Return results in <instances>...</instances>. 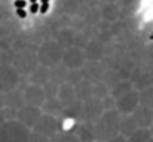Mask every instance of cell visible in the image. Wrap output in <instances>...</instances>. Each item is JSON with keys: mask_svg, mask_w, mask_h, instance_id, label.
Instances as JSON below:
<instances>
[{"mask_svg": "<svg viewBox=\"0 0 153 142\" xmlns=\"http://www.w3.org/2000/svg\"><path fill=\"white\" fill-rule=\"evenodd\" d=\"M120 113L116 110H107L102 113V116L94 123V133L95 141L107 142L111 138L119 135L120 127Z\"/></svg>", "mask_w": 153, "mask_h": 142, "instance_id": "cell-1", "label": "cell"}, {"mask_svg": "<svg viewBox=\"0 0 153 142\" xmlns=\"http://www.w3.org/2000/svg\"><path fill=\"white\" fill-rule=\"evenodd\" d=\"M31 130L18 120L4 121L0 126V142H30Z\"/></svg>", "mask_w": 153, "mask_h": 142, "instance_id": "cell-2", "label": "cell"}, {"mask_svg": "<svg viewBox=\"0 0 153 142\" xmlns=\"http://www.w3.org/2000/svg\"><path fill=\"white\" fill-rule=\"evenodd\" d=\"M33 132L51 139L52 136H55L59 132V118L48 116V114H42L37 123L34 124Z\"/></svg>", "mask_w": 153, "mask_h": 142, "instance_id": "cell-3", "label": "cell"}, {"mask_svg": "<svg viewBox=\"0 0 153 142\" xmlns=\"http://www.w3.org/2000/svg\"><path fill=\"white\" fill-rule=\"evenodd\" d=\"M140 105V96L135 89L129 90L128 93L119 96L117 99H114V110L119 111L120 114H132L134 110Z\"/></svg>", "mask_w": 153, "mask_h": 142, "instance_id": "cell-4", "label": "cell"}, {"mask_svg": "<svg viewBox=\"0 0 153 142\" xmlns=\"http://www.w3.org/2000/svg\"><path fill=\"white\" fill-rule=\"evenodd\" d=\"M105 111L102 99L98 98H91L88 101L83 102V111H82V120L88 121V123H95L100 117L102 116V113Z\"/></svg>", "mask_w": 153, "mask_h": 142, "instance_id": "cell-5", "label": "cell"}, {"mask_svg": "<svg viewBox=\"0 0 153 142\" xmlns=\"http://www.w3.org/2000/svg\"><path fill=\"white\" fill-rule=\"evenodd\" d=\"M42 110L37 108V107H31V105H24L21 110H18L16 113V120L24 124L25 127H28L30 130L34 127V124L37 123V120L40 118L42 116Z\"/></svg>", "mask_w": 153, "mask_h": 142, "instance_id": "cell-6", "label": "cell"}, {"mask_svg": "<svg viewBox=\"0 0 153 142\" xmlns=\"http://www.w3.org/2000/svg\"><path fill=\"white\" fill-rule=\"evenodd\" d=\"M24 95V101H25V105H31V107H37V108H42V105L45 104L46 101V95L42 86L39 85H28L25 88V90L22 92Z\"/></svg>", "mask_w": 153, "mask_h": 142, "instance_id": "cell-7", "label": "cell"}, {"mask_svg": "<svg viewBox=\"0 0 153 142\" xmlns=\"http://www.w3.org/2000/svg\"><path fill=\"white\" fill-rule=\"evenodd\" d=\"M131 116L138 127H150L153 124V110L149 107L138 105Z\"/></svg>", "mask_w": 153, "mask_h": 142, "instance_id": "cell-8", "label": "cell"}, {"mask_svg": "<svg viewBox=\"0 0 153 142\" xmlns=\"http://www.w3.org/2000/svg\"><path fill=\"white\" fill-rule=\"evenodd\" d=\"M56 99L62 104V107H68L71 105L73 102L77 101L76 98V92H74V86L68 85V83H62L59 88H58V93H56Z\"/></svg>", "mask_w": 153, "mask_h": 142, "instance_id": "cell-9", "label": "cell"}, {"mask_svg": "<svg viewBox=\"0 0 153 142\" xmlns=\"http://www.w3.org/2000/svg\"><path fill=\"white\" fill-rule=\"evenodd\" d=\"M56 47L52 46V45L43 46V50L40 52V56H39V58H40V62H42L45 67H52V65H55V64L59 61L61 53L58 52Z\"/></svg>", "mask_w": 153, "mask_h": 142, "instance_id": "cell-10", "label": "cell"}, {"mask_svg": "<svg viewBox=\"0 0 153 142\" xmlns=\"http://www.w3.org/2000/svg\"><path fill=\"white\" fill-rule=\"evenodd\" d=\"M74 92H76V98L82 102L94 98V82L89 80H80L76 86H74Z\"/></svg>", "mask_w": 153, "mask_h": 142, "instance_id": "cell-11", "label": "cell"}, {"mask_svg": "<svg viewBox=\"0 0 153 142\" xmlns=\"http://www.w3.org/2000/svg\"><path fill=\"white\" fill-rule=\"evenodd\" d=\"M24 105H25V101H24L22 92H18V90L12 89V90H9V92L4 93V107L18 111V110H21Z\"/></svg>", "mask_w": 153, "mask_h": 142, "instance_id": "cell-12", "label": "cell"}, {"mask_svg": "<svg viewBox=\"0 0 153 142\" xmlns=\"http://www.w3.org/2000/svg\"><path fill=\"white\" fill-rule=\"evenodd\" d=\"M40 110H42L43 114H48V116L56 117V118H59L64 113V107L56 98H46V101H45V104L42 105Z\"/></svg>", "mask_w": 153, "mask_h": 142, "instance_id": "cell-13", "label": "cell"}, {"mask_svg": "<svg viewBox=\"0 0 153 142\" xmlns=\"http://www.w3.org/2000/svg\"><path fill=\"white\" fill-rule=\"evenodd\" d=\"M64 65L65 67H68V68H71V70H77V68H80L82 65H83V62H85V56H83V53L82 52H79V50H74V49H70L65 55H64Z\"/></svg>", "mask_w": 153, "mask_h": 142, "instance_id": "cell-14", "label": "cell"}, {"mask_svg": "<svg viewBox=\"0 0 153 142\" xmlns=\"http://www.w3.org/2000/svg\"><path fill=\"white\" fill-rule=\"evenodd\" d=\"M80 142H92L95 141V133H94V124L83 121L76 127V133H74Z\"/></svg>", "mask_w": 153, "mask_h": 142, "instance_id": "cell-15", "label": "cell"}, {"mask_svg": "<svg viewBox=\"0 0 153 142\" xmlns=\"http://www.w3.org/2000/svg\"><path fill=\"white\" fill-rule=\"evenodd\" d=\"M137 129H138V126H137V123L134 121V118H132V116H131V114H128L126 117L120 118L119 133H120V135H123L125 138H129V136L137 130Z\"/></svg>", "mask_w": 153, "mask_h": 142, "instance_id": "cell-16", "label": "cell"}, {"mask_svg": "<svg viewBox=\"0 0 153 142\" xmlns=\"http://www.w3.org/2000/svg\"><path fill=\"white\" fill-rule=\"evenodd\" d=\"M152 132L149 127H138L129 138L128 142H149L152 139Z\"/></svg>", "mask_w": 153, "mask_h": 142, "instance_id": "cell-17", "label": "cell"}, {"mask_svg": "<svg viewBox=\"0 0 153 142\" xmlns=\"http://www.w3.org/2000/svg\"><path fill=\"white\" fill-rule=\"evenodd\" d=\"M132 89H134L132 83H129V82H120V83H116V86L111 89L110 96H111L113 99H117L119 96L128 93V92H129V90H132Z\"/></svg>", "mask_w": 153, "mask_h": 142, "instance_id": "cell-18", "label": "cell"}, {"mask_svg": "<svg viewBox=\"0 0 153 142\" xmlns=\"http://www.w3.org/2000/svg\"><path fill=\"white\" fill-rule=\"evenodd\" d=\"M140 96V105H144V107H149L153 110V89L152 88H146L141 90V93L138 92Z\"/></svg>", "mask_w": 153, "mask_h": 142, "instance_id": "cell-19", "label": "cell"}, {"mask_svg": "<svg viewBox=\"0 0 153 142\" xmlns=\"http://www.w3.org/2000/svg\"><path fill=\"white\" fill-rule=\"evenodd\" d=\"M49 142H80L79 138L74 133H68V132H58L55 136H52Z\"/></svg>", "mask_w": 153, "mask_h": 142, "instance_id": "cell-20", "label": "cell"}, {"mask_svg": "<svg viewBox=\"0 0 153 142\" xmlns=\"http://www.w3.org/2000/svg\"><path fill=\"white\" fill-rule=\"evenodd\" d=\"M108 96V90L107 88L104 86V83H94V98H98V99H105Z\"/></svg>", "mask_w": 153, "mask_h": 142, "instance_id": "cell-21", "label": "cell"}, {"mask_svg": "<svg viewBox=\"0 0 153 142\" xmlns=\"http://www.w3.org/2000/svg\"><path fill=\"white\" fill-rule=\"evenodd\" d=\"M43 90H45V95L46 98H56V93H58V85L53 83V82H48L45 86H42Z\"/></svg>", "mask_w": 153, "mask_h": 142, "instance_id": "cell-22", "label": "cell"}, {"mask_svg": "<svg viewBox=\"0 0 153 142\" xmlns=\"http://www.w3.org/2000/svg\"><path fill=\"white\" fill-rule=\"evenodd\" d=\"M107 142H128V138H125L123 135H117V136H114V138H111L110 141H107Z\"/></svg>", "mask_w": 153, "mask_h": 142, "instance_id": "cell-23", "label": "cell"}, {"mask_svg": "<svg viewBox=\"0 0 153 142\" xmlns=\"http://www.w3.org/2000/svg\"><path fill=\"white\" fill-rule=\"evenodd\" d=\"M39 9H40V4H39V3H31V4H30L28 12H30V13H37V12H39Z\"/></svg>", "mask_w": 153, "mask_h": 142, "instance_id": "cell-24", "label": "cell"}, {"mask_svg": "<svg viewBox=\"0 0 153 142\" xmlns=\"http://www.w3.org/2000/svg\"><path fill=\"white\" fill-rule=\"evenodd\" d=\"M27 0H15V7L16 9H25Z\"/></svg>", "mask_w": 153, "mask_h": 142, "instance_id": "cell-25", "label": "cell"}, {"mask_svg": "<svg viewBox=\"0 0 153 142\" xmlns=\"http://www.w3.org/2000/svg\"><path fill=\"white\" fill-rule=\"evenodd\" d=\"M48 10H49V3H42V4H40L39 12H40V13H46Z\"/></svg>", "mask_w": 153, "mask_h": 142, "instance_id": "cell-26", "label": "cell"}, {"mask_svg": "<svg viewBox=\"0 0 153 142\" xmlns=\"http://www.w3.org/2000/svg\"><path fill=\"white\" fill-rule=\"evenodd\" d=\"M16 15H18L19 18H25V16H27V10H25V9H16Z\"/></svg>", "mask_w": 153, "mask_h": 142, "instance_id": "cell-27", "label": "cell"}, {"mask_svg": "<svg viewBox=\"0 0 153 142\" xmlns=\"http://www.w3.org/2000/svg\"><path fill=\"white\" fill-rule=\"evenodd\" d=\"M4 121H6V118H4V113H3V108H0V126H1Z\"/></svg>", "mask_w": 153, "mask_h": 142, "instance_id": "cell-28", "label": "cell"}, {"mask_svg": "<svg viewBox=\"0 0 153 142\" xmlns=\"http://www.w3.org/2000/svg\"><path fill=\"white\" fill-rule=\"evenodd\" d=\"M30 3H39V0H28Z\"/></svg>", "mask_w": 153, "mask_h": 142, "instance_id": "cell-29", "label": "cell"}, {"mask_svg": "<svg viewBox=\"0 0 153 142\" xmlns=\"http://www.w3.org/2000/svg\"><path fill=\"white\" fill-rule=\"evenodd\" d=\"M40 1H42V3H49L51 0H40Z\"/></svg>", "mask_w": 153, "mask_h": 142, "instance_id": "cell-30", "label": "cell"}, {"mask_svg": "<svg viewBox=\"0 0 153 142\" xmlns=\"http://www.w3.org/2000/svg\"><path fill=\"white\" fill-rule=\"evenodd\" d=\"M149 142H153V138H152V139H150V141H149Z\"/></svg>", "mask_w": 153, "mask_h": 142, "instance_id": "cell-31", "label": "cell"}, {"mask_svg": "<svg viewBox=\"0 0 153 142\" xmlns=\"http://www.w3.org/2000/svg\"><path fill=\"white\" fill-rule=\"evenodd\" d=\"M92 142H100V141H92Z\"/></svg>", "mask_w": 153, "mask_h": 142, "instance_id": "cell-32", "label": "cell"}]
</instances>
